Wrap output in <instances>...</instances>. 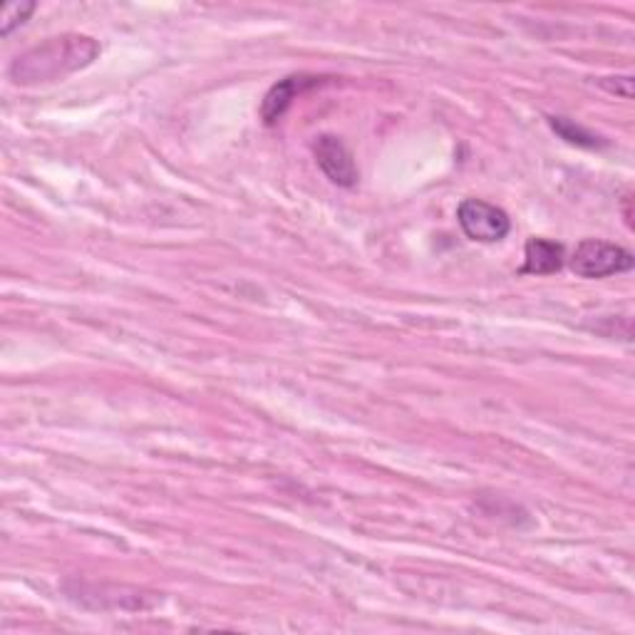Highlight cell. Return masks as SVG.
<instances>
[{
	"label": "cell",
	"instance_id": "obj_6",
	"mask_svg": "<svg viewBox=\"0 0 635 635\" xmlns=\"http://www.w3.org/2000/svg\"><path fill=\"white\" fill-rule=\"evenodd\" d=\"M564 246L546 241V239H532L526 243L524 251V267L521 273H534V276H546V273H556L564 267Z\"/></svg>",
	"mask_w": 635,
	"mask_h": 635
},
{
	"label": "cell",
	"instance_id": "obj_1",
	"mask_svg": "<svg viewBox=\"0 0 635 635\" xmlns=\"http://www.w3.org/2000/svg\"><path fill=\"white\" fill-rule=\"evenodd\" d=\"M100 55V45L84 35L53 37L45 45H37L25 55H18L11 65V78L18 84H33L58 80L75 70L88 68Z\"/></svg>",
	"mask_w": 635,
	"mask_h": 635
},
{
	"label": "cell",
	"instance_id": "obj_3",
	"mask_svg": "<svg viewBox=\"0 0 635 635\" xmlns=\"http://www.w3.org/2000/svg\"><path fill=\"white\" fill-rule=\"evenodd\" d=\"M457 222L472 241L481 243L501 241L511 229L507 212H501L495 204L481 202V199H467V202H462L457 208Z\"/></svg>",
	"mask_w": 635,
	"mask_h": 635
},
{
	"label": "cell",
	"instance_id": "obj_7",
	"mask_svg": "<svg viewBox=\"0 0 635 635\" xmlns=\"http://www.w3.org/2000/svg\"><path fill=\"white\" fill-rule=\"evenodd\" d=\"M552 127L562 135L566 141H571V145H581V147H601V139L593 135V132L583 129L574 125L571 120L566 117H552Z\"/></svg>",
	"mask_w": 635,
	"mask_h": 635
},
{
	"label": "cell",
	"instance_id": "obj_2",
	"mask_svg": "<svg viewBox=\"0 0 635 635\" xmlns=\"http://www.w3.org/2000/svg\"><path fill=\"white\" fill-rule=\"evenodd\" d=\"M571 271L581 279H605L633 269V253L623 246L599 239H586L576 246L571 256Z\"/></svg>",
	"mask_w": 635,
	"mask_h": 635
},
{
	"label": "cell",
	"instance_id": "obj_4",
	"mask_svg": "<svg viewBox=\"0 0 635 635\" xmlns=\"http://www.w3.org/2000/svg\"><path fill=\"white\" fill-rule=\"evenodd\" d=\"M316 162L324 169V174L330 179V182L338 186H355L358 182V169L353 162V155H350L348 147L333 135H324L318 137L316 147Z\"/></svg>",
	"mask_w": 635,
	"mask_h": 635
},
{
	"label": "cell",
	"instance_id": "obj_8",
	"mask_svg": "<svg viewBox=\"0 0 635 635\" xmlns=\"http://www.w3.org/2000/svg\"><path fill=\"white\" fill-rule=\"evenodd\" d=\"M35 11L33 3H8L3 8V15H0V35L8 37L15 27H21L31 13Z\"/></svg>",
	"mask_w": 635,
	"mask_h": 635
},
{
	"label": "cell",
	"instance_id": "obj_5",
	"mask_svg": "<svg viewBox=\"0 0 635 635\" xmlns=\"http://www.w3.org/2000/svg\"><path fill=\"white\" fill-rule=\"evenodd\" d=\"M318 82L320 78H316V75H291V78L273 84L261 104V117L267 120V125L279 122L283 115H286L293 98H298L301 92L316 88Z\"/></svg>",
	"mask_w": 635,
	"mask_h": 635
}]
</instances>
